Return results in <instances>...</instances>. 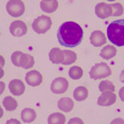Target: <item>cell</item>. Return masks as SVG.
I'll return each instance as SVG.
<instances>
[{
    "label": "cell",
    "mask_w": 124,
    "mask_h": 124,
    "mask_svg": "<svg viewBox=\"0 0 124 124\" xmlns=\"http://www.w3.org/2000/svg\"><path fill=\"white\" fill-rule=\"evenodd\" d=\"M47 122L48 124H65L66 117L61 113H52L48 117Z\"/></svg>",
    "instance_id": "cell-20"
},
{
    "label": "cell",
    "mask_w": 124,
    "mask_h": 124,
    "mask_svg": "<svg viewBox=\"0 0 124 124\" xmlns=\"http://www.w3.org/2000/svg\"><path fill=\"white\" fill-rule=\"evenodd\" d=\"M112 8V16H119L123 14V7L120 3H114L111 4Z\"/></svg>",
    "instance_id": "cell-25"
},
{
    "label": "cell",
    "mask_w": 124,
    "mask_h": 124,
    "mask_svg": "<svg viewBox=\"0 0 124 124\" xmlns=\"http://www.w3.org/2000/svg\"><path fill=\"white\" fill-rule=\"evenodd\" d=\"M67 124H85V123L82 119L78 117H73L68 121Z\"/></svg>",
    "instance_id": "cell-27"
},
{
    "label": "cell",
    "mask_w": 124,
    "mask_h": 124,
    "mask_svg": "<svg viewBox=\"0 0 124 124\" xmlns=\"http://www.w3.org/2000/svg\"><path fill=\"white\" fill-rule=\"evenodd\" d=\"M119 96L121 100V101L124 102V87H121L119 91Z\"/></svg>",
    "instance_id": "cell-30"
},
{
    "label": "cell",
    "mask_w": 124,
    "mask_h": 124,
    "mask_svg": "<svg viewBox=\"0 0 124 124\" xmlns=\"http://www.w3.org/2000/svg\"><path fill=\"white\" fill-rule=\"evenodd\" d=\"M69 76L72 79L74 80H78L81 78L83 76V70L81 67L78 66L72 67L69 70Z\"/></svg>",
    "instance_id": "cell-23"
},
{
    "label": "cell",
    "mask_w": 124,
    "mask_h": 124,
    "mask_svg": "<svg viewBox=\"0 0 124 124\" xmlns=\"http://www.w3.org/2000/svg\"><path fill=\"white\" fill-rule=\"evenodd\" d=\"M3 105L5 110L8 111H13L17 108V102L16 100L11 96H6L3 100Z\"/></svg>",
    "instance_id": "cell-21"
},
{
    "label": "cell",
    "mask_w": 124,
    "mask_h": 124,
    "mask_svg": "<svg viewBox=\"0 0 124 124\" xmlns=\"http://www.w3.org/2000/svg\"><path fill=\"white\" fill-rule=\"evenodd\" d=\"M10 92L14 96H20L23 94L25 90L24 83L20 79H13L8 85Z\"/></svg>",
    "instance_id": "cell-11"
},
{
    "label": "cell",
    "mask_w": 124,
    "mask_h": 124,
    "mask_svg": "<svg viewBox=\"0 0 124 124\" xmlns=\"http://www.w3.org/2000/svg\"><path fill=\"white\" fill-rule=\"evenodd\" d=\"M90 77L93 80L101 79L106 77H108L111 75V70L108 65L105 63L96 64L89 72Z\"/></svg>",
    "instance_id": "cell-3"
},
{
    "label": "cell",
    "mask_w": 124,
    "mask_h": 124,
    "mask_svg": "<svg viewBox=\"0 0 124 124\" xmlns=\"http://www.w3.org/2000/svg\"><path fill=\"white\" fill-rule=\"evenodd\" d=\"M107 36L109 40L117 46H124V20H114L107 28Z\"/></svg>",
    "instance_id": "cell-2"
},
{
    "label": "cell",
    "mask_w": 124,
    "mask_h": 124,
    "mask_svg": "<svg viewBox=\"0 0 124 124\" xmlns=\"http://www.w3.org/2000/svg\"><path fill=\"white\" fill-rule=\"evenodd\" d=\"M58 7V3L57 0H51L49 2H40L41 10L46 13H53L55 12Z\"/></svg>",
    "instance_id": "cell-16"
},
{
    "label": "cell",
    "mask_w": 124,
    "mask_h": 124,
    "mask_svg": "<svg viewBox=\"0 0 124 124\" xmlns=\"http://www.w3.org/2000/svg\"><path fill=\"white\" fill-rule=\"evenodd\" d=\"M116 54H117L116 48L111 45H107L104 48H102V49L100 52V55L105 60H109L114 58L116 55Z\"/></svg>",
    "instance_id": "cell-19"
},
{
    "label": "cell",
    "mask_w": 124,
    "mask_h": 124,
    "mask_svg": "<svg viewBox=\"0 0 124 124\" xmlns=\"http://www.w3.org/2000/svg\"><path fill=\"white\" fill-rule=\"evenodd\" d=\"M22 55H23V52L20 51H16L11 55V59L14 65L16 67H20V58Z\"/></svg>",
    "instance_id": "cell-26"
},
{
    "label": "cell",
    "mask_w": 124,
    "mask_h": 124,
    "mask_svg": "<svg viewBox=\"0 0 124 124\" xmlns=\"http://www.w3.org/2000/svg\"><path fill=\"white\" fill-rule=\"evenodd\" d=\"M120 80L121 82L124 83V70H122V72H121V73L120 75Z\"/></svg>",
    "instance_id": "cell-33"
},
{
    "label": "cell",
    "mask_w": 124,
    "mask_h": 124,
    "mask_svg": "<svg viewBox=\"0 0 124 124\" xmlns=\"http://www.w3.org/2000/svg\"><path fill=\"white\" fill-rule=\"evenodd\" d=\"M107 1H108V2H114V1H115V0H107Z\"/></svg>",
    "instance_id": "cell-37"
},
{
    "label": "cell",
    "mask_w": 124,
    "mask_h": 124,
    "mask_svg": "<svg viewBox=\"0 0 124 124\" xmlns=\"http://www.w3.org/2000/svg\"><path fill=\"white\" fill-rule=\"evenodd\" d=\"M87 96H88V91L84 86L77 87L73 91V97L78 102L85 100L87 98Z\"/></svg>",
    "instance_id": "cell-17"
},
{
    "label": "cell",
    "mask_w": 124,
    "mask_h": 124,
    "mask_svg": "<svg viewBox=\"0 0 124 124\" xmlns=\"http://www.w3.org/2000/svg\"><path fill=\"white\" fill-rule=\"evenodd\" d=\"M110 124H124V120L122 118H116L114 119Z\"/></svg>",
    "instance_id": "cell-28"
},
{
    "label": "cell",
    "mask_w": 124,
    "mask_h": 124,
    "mask_svg": "<svg viewBox=\"0 0 124 124\" xmlns=\"http://www.w3.org/2000/svg\"><path fill=\"white\" fill-rule=\"evenodd\" d=\"M10 32L14 37L23 36L27 32V26L21 20L14 21L10 25Z\"/></svg>",
    "instance_id": "cell-7"
},
{
    "label": "cell",
    "mask_w": 124,
    "mask_h": 124,
    "mask_svg": "<svg viewBox=\"0 0 124 124\" xmlns=\"http://www.w3.org/2000/svg\"><path fill=\"white\" fill-rule=\"evenodd\" d=\"M5 58L2 56V55H0V66H1L2 67H4L5 65Z\"/></svg>",
    "instance_id": "cell-32"
},
{
    "label": "cell",
    "mask_w": 124,
    "mask_h": 124,
    "mask_svg": "<svg viewBox=\"0 0 124 124\" xmlns=\"http://www.w3.org/2000/svg\"><path fill=\"white\" fill-rule=\"evenodd\" d=\"M3 114H4V111L2 108V107L0 106V118H2V116H3Z\"/></svg>",
    "instance_id": "cell-35"
},
{
    "label": "cell",
    "mask_w": 124,
    "mask_h": 124,
    "mask_svg": "<svg viewBox=\"0 0 124 124\" xmlns=\"http://www.w3.org/2000/svg\"><path fill=\"white\" fill-rule=\"evenodd\" d=\"M6 10L11 16L18 17L23 14L25 5L22 0H9L6 5Z\"/></svg>",
    "instance_id": "cell-5"
},
{
    "label": "cell",
    "mask_w": 124,
    "mask_h": 124,
    "mask_svg": "<svg viewBox=\"0 0 124 124\" xmlns=\"http://www.w3.org/2000/svg\"><path fill=\"white\" fill-rule=\"evenodd\" d=\"M95 14L100 19H106L112 16V8L111 5L104 2L97 4L95 7Z\"/></svg>",
    "instance_id": "cell-9"
},
{
    "label": "cell",
    "mask_w": 124,
    "mask_h": 124,
    "mask_svg": "<svg viewBox=\"0 0 124 124\" xmlns=\"http://www.w3.org/2000/svg\"><path fill=\"white\" fill-rule=\"evenodd\" d=\"M3 76H4V70H3L2 67L0 66V79H1Z\"/></svg>",
    "instance_id": "cell-34"
},
{
    "label": "cell",
    "mask_w": 124,
    "mask_h": 124,
    "mask_svg": "<svg viewBox=\"0 0 124 124\" xmlns=\"http://www.w3.org/2000/svg\"><path fill=\"white\" fill-rule=\"evenodd\" d=\"M68 87L69 82L65 78L58 77L51 84V91L55 94H61L67 91Z\"/></svg>",
    "instance_id": "cell-6"
},
{
    "label": "cell",
    "mask_w": 124,
    "mask_h": 124,
    "mask_svg": "<svg viewBox=\"0 0 124 124\" xmlns=\"http://www.w3.org/2000/svg\"><path fill=\"white\" fill-rule=\"evenodd\" d=\"M5 89V84L3 82H0V95H2Z\"/></svg>",
    "instance_id": "cell-31"
},
{
    "label": "cell",
    "mask_w": 124,
    "mask_h": 124,
    "mask_svg": "<svg viewBox=\"0 0 124 124\" xmlns=\"http://www.w3.org/2000/svg\"><path fill=\"white\" fill-rule=\"evenodd\" d=\"M42 1H44V2H49V1H51V0H42Z\"/></svg>",
    "instance_id": "cell-36"
},
{
    "label": "cell",
    "mask_w": 124,
    "mask_h": 124,
    "mask_svg": "<svg viewBox=\"0 0 124 124\" xmlns=\"http://www.w3.org/2000/svg\"><path fill=\"white\" fill-rule=\"evenodd\" d=\"M99 90L100 91V92H105V91H111V92H114L115 91V87L114 85L108 81V80H105V81H102L100 85H99Z\"/></svg>",
    "instance_id": "cell-24"
},
{
    "label": "cell",
    "mask_w": 124,
    "mask_h": 124,
    "mask_svg": "<svg viewBox=\"0 0 124 124\" xmlns=\"http://www.w3.org/2000/svg\"><path fill=\"white\" fill-rule=\"evenodd\" d=\"M64 54V60L62 62V64L64 65H70L76 61L77 59V55L76 53L70 51V50H63Z\"/></svg>",
    "instance_id": "cell-22"
},
{
    "label": "cell",
    "mask_w": 124,
    "mask_h": 124,
    "mask_svg": "<svg viewBox=\"0 0 124 124\" xmlns=\"http://www.w3.org/2000/svg\"><path fill=\"white\" fill-rule=\"evenodd\" d=\"M25 79L26 83L29 85L31 87H36L42 83L43 77L40 73L37 70H31V71H29L26 73Z\"/></svg>",
    "instance_id": "cell-10"
},
{
    "label": "cell",
    "mask_w": 124,
    "mask_h": 124,
    "mask_svg": "<svg viewBox=\"0 0 124 124\" xmlns=\"http://www.w3.org/2000/svg\"><path fill=\"white\" fill-rule=\"evenodd\" d=\"M90 41L93 46L96 47H100L106 43V38L102 31L96 30L93 31L90 37Z\"/></svg>",
    "instance_id": "cell-12"
},
{
    "label": "cell",
    "mask_w": 124,
    "mask_h": 124,
    "mask_svg": "<svg viewBox=\"0 0 124 124\" xmlns=\"http://www.w3.org/2000/svg\"><path fill=\"white\" fill-rule=\"evenodd\" d=\"M32 29L38 34H44L50 29L52 26V20L47 16H40L32 23Z\"/></svg>",
    "instance_id": "cell-4"
},
{
    "label": "cell",
    "mask_w": 124,
    "mask_h": 124,
    "mask_svg": "<svg viewBox=\"0 0 124 124\" xmlns=\"http://www.w3.org/2000/svg\"><path fill=\"white\" fill-rule=\"evenodd\" d=\"M49 60L53 64H61L64 60V52L59 48H52L49 53Z\"/></svg>",
    "instance_id": "cell-13"
},
{
    "label": "cell",
    "mask_w": 124,
    "mask_h": 124,
    "mask_svg": "<svg viewBox=\"0 0 124 124\" xmlns=\"http://www.w3.org/2000/svg\"><path fill=\"white\" fill-rule=\"evenodd\" d=\"M74 107V102L70 97H63L58 102V108L65 113L70 112Z\"/></svg>",
    "instance_id": "cell-14"
},
{
    "label": "cell",
    "mask_w": 124,
    "mask_h": 124,
    "mask_svg": "<svg viewBox=\"0 0 124 124\" xmlns=\"http://www.w3.org/2000/svg\"><path fill=\"white\" fill-rule=\"evenodd\" d=\"M57 37L61 46L74 48L81 43L83 38V30L76 23L65 22L59 27Z\"/></svg>",
    "instance_id": "cell-1"
},
{
    "label": "cell",
    "mask_w": 124,
    "mask_h": 124,
    "mask_svg": "<svg viewBox=\"0 0 124 124\" xmlns=\"http://www.w3.org/2000/svg\"><path fill=\"white\" fill-rule=\"evenodd\" d=\"M117 96L114 92L105 91L102 92L97 100V104L100 106H110L115 103Z\"/></svg>",
    "instance_id": "cell-8"
},
{
    "label": "cell",
    "mask_w": 124,
    "mask_h": 124,
    "mask_svg": "<svg viewBox=\"0 0 124 124\" xmlns=\"http://www.w3.org/2000/svg\"><path fill=\"white\" fill-rule=\"evenodd\" d=\"M34 64V59L33 56L29 54H24L20 56V67L24 69H29L31 68Z\"/></svg>",
    "instance_id": "cell-18"
},
{
    "label": "cell",
    "mask_w": 124,
    "mask_h": 124,
    "mask_svg": "<svg viewBox=\"0 0 124 124\" xmlns=\"http://www.w3.org/2000/svg\"><path fill=\"white\" fill-rule=\"evenodd\" d=\"M5 124H21L20 122L18 120H16V119H10V120H8Z\"/></svg>",
    "instance_id": "cell-29"
},
{
    "label": "cell",
    "mask_w": 124,
    "mask_h": 124,
    "mask_svg": "<svg viewBox=\"0 0 124 124\" xmlns=\"http://www.w3.org/2000/svg\"><path fill=\"white\" fill-rule=\"evenodd\" d=\"M37 117L35 111L30 108H25L21 112V119L24 123H32Z\"/></svg>",
    "instance_id": "cell-15"
}]
</instances>
